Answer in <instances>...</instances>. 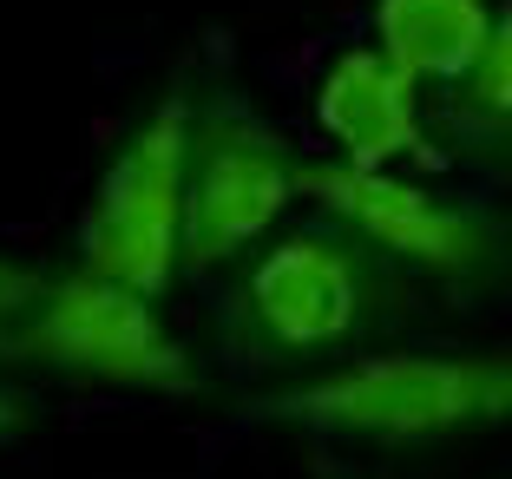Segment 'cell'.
Returning a JSON list of instances; mask_svg holds the SVG:
<instances>
[{
    "instance_id": "6da1fadb",
    "label": "cell",
    "mask_w": 512,
    "mask_h": 479,
    "mask_svg": "<svg viewBox=\"0 0 512 479\" xmlns=\"http://www.w3.org/2000/svg\"><path fill=\"white\" fill-rule=\"evenodd\" d=\"M414 309V283L309 204L217 276V342L237 368L289 375L368 348Z\"/></svg>"
},
{
    "instance_id": "7a4b0ae2",
    "label": "cell",
    "mask_w": 512,
    "mask_h": 479,
    "mask_svg": "<svg viewBox=\"0 0 512 479\" xmlns=\"http://www.w3.org/2000/svg\"><path fill=\"white\" fill-rule=\"evenodd\" d=\"M512 407L506 348H421L368 342L316 368L270 375L243 394L237 414L276 434L329 440L368 453H421L499 427Z\"/></svg>"
},
{
    "instance_id": "3957f363",
    "label": "cell",
    "mask_w": 512,
    "mask_h": 479,
    "mask_svg": "<svg viewBox=\"0 0 512 479\" xmlns=\"http://www.w3.org/2000/svg\"><path fill=\"white\" fill-rule=\"evenodd\" d=\"M0 368H27L66 388L151 394V401L204 394V361L165 322V302L138 296L86 263L40 270L27 309L0 342Z\"/></svg>"
},
{
    "instance_id": "277c9868",
    "label": "cell",
    "mask_w": 512,
    "mask_h": 479,
    "mask_svg": "<svg viewBox=\"0 0 512 479\" xmlns=\"http://www.w3.org/2000/svg\"><path fill=\"white\" fill-rule=\"evenodd\" d=\"M302 171L309 151L276 119H263L250 92L230 79L191 86L178 276H224L243 250H256L302 204Z\"/></svg>"
},
{
    "instance_id": "5b68a950",
    "label": "cell",
    "mask_w": 512,
    "mask_h": 479,
    "mask_svg": "<svg viewBox=\"0 0 512 479\" xmlns=\"http://www.w3.org/2000/svg\"><path fill=\"white\" fill-rule=\"evenodd\" d=\"M302 204L329 210L375 256H388L407 283L434 289H493L506 276V224L480 197L414 178L401 165H342L309 158Z\"/></svg>"
},
{
    "instance_id": "8992f818",
    "label": "cell",
    "mask_w": 512,
    "mask_h": 479,
    "mask_svg": "<svg viewBox=\"0 0 512 479\" xmlns=\"http://www.w3.org/2000/svg\"><path fill=\"white\" fill-rule=\"evenodd\" d=\"M184 132H191V86H165L125 125L92 178L79 210L73 263L165 302L178 289V230H184Z\"/></svg>"
},
{
    "instance_id": "52a82bcc",
    "label": "cell",
    "mask_w": 512,
    "mask_h": 479,
    "mask_svg": "<svg viewBox=\"0 0 512 479\" xmlns=\"http://www.w3.org/2000/svg\"><path fill=\"white\" fill-rule=\"evenodd\" d=\"M309 119L342 165H407L427 151V125H434L421 86L368 40L329 53L309 92Z\"/></svg>"
},
{
    "instance_id": "ba28073f",
    "label": "cell",
    "mask_w": 512,
    "mask_h": 479,
    "mask_svg": "<svg viewBox=\"0 0 512 479\" xmlns=\"http://www.w3.org/2000/svg\"><path fill=\"white\" fill-rule=\"evenodd\" d=\"M375 53H388L414 86H447L460 79L480 46L506 27L499 0H375Z\"/></svg>"
},
{
    "instance_id": "9c48e42d",
    "label": "cell",
    "mask_w": 512,
    "mask_h": 479,
    "mask_svg": "<svg viewBox=\"0 0 512 479\" xmlns=\"http://www.w3.org/2000/svg\"><path fill=\"white\" fill-rule=\"evenodd\" d=\"M512 33L499 27L493 40L480 46V60L467 66L460 79H447L440 92V112H427V119H440V132H447V145L460 151V158H480V165H493L499 151H506L512 138Z\"/></svg>"
},
{
    "instance_id": "30bf717a",
    "label": "cell",
    "mask_w": 512,
    "mask_h": 479,
    "mask_svg": "<svg viewBox=\"0 0 512 479\" xmlns=\"http://www.w3.org/2000/svg\"><path fill=\"white\" fill-rule=\"evenodd\" d=\"M33 283H40V263H27V256H7V250H0V342H7V329H14V315L27 309Z\"/></svg>"
},
{
    "instance_id": "8fae6325",
    "label": "cell",
    "mask_w": 512,
    "mask_h": 479,
    "mask_svg": "<svg viewBox=\"0 0 512 479\" xmlns=\"http://www.w3.org/2000/svg\"><path fill=\"white\" fill-rule=\"evenodd\" d=\"M33 420H40V407H33V394L20 388L7 368H0V453L20 447V440L33 434Z\"/></svg>"
}]
</instances>
